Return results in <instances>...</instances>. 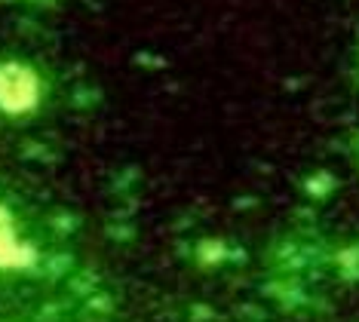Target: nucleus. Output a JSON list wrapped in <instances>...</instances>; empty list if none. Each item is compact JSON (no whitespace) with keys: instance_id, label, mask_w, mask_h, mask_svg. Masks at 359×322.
Here are the masks:
<instances>
[{"instance_id":"nucleus-1","label":"nucleus","mask_w":359,"mask_h":322,"mask_svg":"<svg viewBox=\"0 0 359 322\" xmlns=\"http://www.w3.org/2000/svg\"><path fill=\"white\" fill-rule=\"evenodd\" d=\"M37 98V80L34 74L22 65H4L0 68V107L19 114L34 105Z\"/></svg>"},{"instance_id":"nucleus-2","label":"nucleus","mask_w":359,"mask_h":322,"mask_svg":"<svg viewBox=\"0 0 359 322\" xmlns=\"http://www.w3.org/2000/svg\"><path fill=\"white\" fill-rule=\"evenodd\" d=\"M6 224H10V221H6V215H4V212H0V236H4V234H6Z\"/></svg>"}]
</instances>
